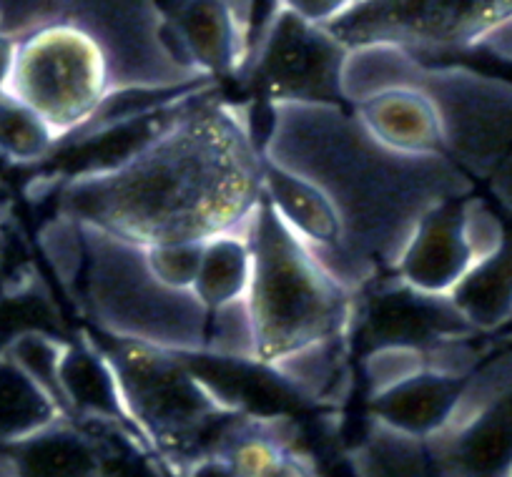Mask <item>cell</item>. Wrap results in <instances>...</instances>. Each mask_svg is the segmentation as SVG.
Here are the masks:
<instances>
[{
	"instance_id": "cell-31",
	"label": "cell",
	"mask_w": 512,
	"mask_h": 477,
	"mask_svg": "<svg viewBox=\"0 0 512 477\" xmlns=\"http://www.w3.org/2000/svg\"><path fill=\"white\" fill-rule=\"evenodd\" d=\"M16 48L18 38L6 31H0V93H6L8 83H11L13 63H16Z\"/></svg>"
},
{
	"instance_id": "cell-23",
	"label": "cell",
	"mask_w": 512,
	"mask_h": 477,
	"mask_svg": "<svg viewBox=\"0 0 512 477\" xmlns=\"http://www.w3.org/2000/svg\"><path fill=\"white\" fill-rule=\"evenodd\" d=\"M204 352L226 357V360L256 362V332L246 297L209 309Z\"/></svg>"
},
{
	"instance_id": "cell-26",
	"label": "cell",
	"mask_w": 512,
	"mask_h": 477,
	"mask_svg": "<svg viewBox=\"0 0 512 477\" xmlns=\"http://www.w3.org/2000/svg\"><path fill=\"white\" fill-rule=\"evenodd\" d=\"M53 324L58 327V319L53 314L46 297H38L36 292H18V297L0 302V357L8 354L11 344L21 334L33 329H46L51 332Z\"/></svg>"
},
{
	"instance_id": "cell-22",
	"label": "cell",
	"mask_w": 512,
	"mask_h": 477,
	"mask_svg": "<svg viewBox=\"0 0 512 477\" xmlns=\"http://www.w3.org/2000/svg\"><path fill=\"white\" fill-rule=\"evenodd\" d=\"M66 344L68 342L58 339L53 332L33 329V332L21 334V337L11 344V349H8V357H11L26 375H31L33 380L61 405V410V362L63 352H66ZM63 415H66V410H63Z\"/></svg>"
},
{
	"instance_id": "cell-28",
	"label": "cell",
	"mask_w": 512,
	"mask_h": 477,
	"mask_svg": "<svg viewBox=\"0 0 512 477\" xmlns=\"http://www.w3.org/2000/svg\"><path fill=\"white\" fill-rule=\"evenodd\" d=\"M53 18H56V0H0V31L16 38Z\"/></svg>"
},
{
	"instance_id": "cell-18",
	"label": "cell",
	"mask_w": 512,
	"mask_h": 477,
	"mask_svg": "<svg viewBox=\"0 0 512 477\" xmlns=\"http://www.w3.org/2000/svg\"><path fill=\"white\" fill-rule=\"evenodd\" d=\"M352 334L319 339L294 349L277 360L274 375L304 402H329L339 397V387L347 382V344Z\"/></svg>"
},
{
	"instance_id": "cell-12",
	"label": "cell",
	"mask_w": 512,
	"mask_h": 477,
	"mask_svg": "<svg viewBox=\"0 0 512 477\" xmlns=\"http://www.w3.org/2000/svg\"><path fill=\"white\" fill-rule=\"evenodd\" d=\"M377 141L402 154H445L435 103L422 88L397 86L349 106Z\"/></svg>"
},
{
	"instance_id": "cell-30",
	"label": "cell",
	"mask_w": 512,
	"mask_h": 477,
	"mask_svg": "<svg viewBox=\"0 0 512 477\" xmlns=\"http://www.w3.org/2000/svg\"><path fill=\"white\" fill-rule=\"evenodd\" d=\"M184 477H239V475H236V470L231 467V462L226 460L224 455L211 452V455H204L199 457V460L191 462V465H186Z\"/></svg>"
},
{
	"instance_id": "cell-8",
	"label": "cell",
	"mask_w": 512,
	"mask_h": 477,
	"mask_svg": "<svg viewBox=\"0 0 512 477\" xmlns=\"http://www.w3.org/2000/svg\"><path fill=\"white\" fill-rule=\"evenodd\" d=\"M512 23V0H354L327 28L347 48L387 43L415 56L485 48Z\"/></svg>"
},
{
	"instance_id": "cell-5",
	"label": "cell",
	"mask_w": 512,
	"mask_h": 477,
	"mask_svg": "<svg viewBox=\"0 0 512 477\" xmlns=\"http://www.w3.org/2000/svg\"><path fill=\"white\" fill-rule=\"evenodd\" d=\"M106 339L108 354L128 420L154 447L184 470L199 457L219 450L226 425L239 410L221 405L184 354L126 339Z\"/></svg>"
},
{
	"instance_id": "cell-21",
	"label": "cell",
	"mask_w": 512,
	"mask_h": 477,
	"mask_svg": "<svg viewBox=\"0 0 512 477\" xmlns=\"http://www.w3.org/2000/svg\"><path fill=\"white\" fill-rule=\"evenodd\" d=\"M61 136L46 118L11 93H0V156L13 164H38L56 154Z\"/></svg>"
},
{
	"instance_id": "cell-4",
	"label": "cell",
	"mask_w": 512,
	"mask_h": 477,
	"mask_svg": "<svg viewBox=\"0 0 512 477\" xmlns=\"http://www.w3.org/2000/svg\"><path fill=\"white\" fill-rule=\"evenodd\" d=\"M81 299L103 337L194 354L206 349L209 309L189 289L161 282L144 244L83 224Z\"/></svg>"
},
{
	"instance_id": "cell-33",
	"label": "cell",
	"mask_w": 512,
	"mask_h": 477,
	"mask_svg": "<svg viewBox=\"0 0 512 477\" xmlns=\"http://www.w3.org/2000/svg\"><path fill=\"white\" fill-rule=\"evenodd\" d=\"M0 477H18L16 460H13V452L8 447H0Z\"/></svg>"
},
{
	"instance_id": "cell-2",
	"label": "cell",
	"mask_w": 512,
	"mask_h": 477,
	"mask_svg": "<svg viewBox=\"0 0 512 477\" xmlns=\"http://www.w3.org/2000/svg\"><path fill=\"white\" fill-rule=\"evenodd\" d=\"M267 161L297 171L337 206L344 242L392 274L422 216L472 194L470 176L445 154L384 146L344 103H269Z\"/></svg>"
},
{
	"instance_id": "cell-34",
	"label": "cell",
	"mask_w": 512,
	"mask_h": 477,
	"mask_svg": "<svg viewBox=\"0 0 512 477\" xmlns=\"http://www.w3.org/2000/svg\"><path fill=\"white\" fill-rule=\"evenodd\" d=\"M510 477H512V475H510Z\"/></svg>"
},
{
	"instance_id": "cell-29",
	"label": "cell",
	"mask_w": 512,
	"mask_h": 477,
	"mask_svg": "<svg viewBox=\"0 0 512 477\" xmlns=\"http://www.w3.org/2000/svg\"><path fill=\"white\" fill-rule=\"evenodd\" d=\"M352 3L354 0H274V11H284L312 26L329 28L349 11Z\"/></svg>"
},
{
	"instance_id": "cell-27",
	"label": "cell",
	"mask_w": 512,
	"mask_h": 477,
	"mask_svg": "<svg viewBox=\"0 0 512 477\" xmlns=\"http://www.w3.org/2000/svg\"><path fill=\"white\" fill-rule=\"evenodd\" d=\"M144 249L149 267L154 269V274L161 282H166L169 287L194 292L196 274H199L201 267V254H204V242H161Z\"/></svg>"
},
{
	"instance_id": "cell-6",
	"label": "cell",
	"mask_w": 512,
	"mask_h": 477,
	"mask_svg": "<svg viewBox=\"0 0 512 477\" xmlns=\"http://www.w3.org/2000/svg\"><path fill=\"white\" fill-rule=\"evenodd\" d=\"M111 88L106 56L76 23L53 18L18 38L6 93L36 108L61 141L96 116Z\"/></svg>"
},
{
	"instance_id": "cell-11",
	"label": "cell",
	"mask_w": 512,
	"mask_h": 477,
	"mask_svg": "<svg viewBox=\"0 0 512 477\" xmlns=\"http://www.w3.org/2000/svg\"><path fill=\"white\" fill-rule=\"evenodd\" d=\"M465 199L445 201L422 216L392 269L400 282L417 292L450 297L480 262L467 234Z\"/></svg>"
},
{
	"instance_id": "cell-16",
	"label": "cell",
	"mask_w": 512,
	"mask_h": 477,
	"mask_svg": "<svg viewBox=\"0 0 512 477\" xmlns=\"http://www.w3.org/2000/svg\"><path fill=\"white\" fill-rule=\"evenodd\" d=\"M8 450L18 477H106L98 440L71 417H61Z\"/></svg>"
},
{
	"instance_id": "cell-19",
	"label": "cell",
	"mask_w": 512,
	"mask_h": 477,
	"mask_svg": "<svg viewBox=\"0 0 512 477\" xmlns=\"http://www.w3.org/2000/svg\"><path fill=\"white\" fill-rule=\"evenodd\" d=\"M249 231H226L204 242L201 267L196 274L194 294L206 309L224 307L246 297L251 284Z\"/></svg>"
},
{
	"instance_id": "cell-9",
	"label": "cell",
	"mask_w": 512,
	"mask_h": 477,
	"mask_svg": "<svg viewBox=\"0 0 512 477\" xmlns=\"http://www.w3.org/2000/svg\"><path fill=\"white\" fill-rule=\"evenodd\" d=\"M435 103L445 156L467 176L490 179L512 151V83L465 66H427L415 81Z\"/></svg>"
},
{
	"instance_id": "cell-14",
	"label": "cell",
	"mask_w": 512,
	"mask_h": 477,
	"mask_svg": "<svg viewBox=\"0 0 512 477\" xmlns=\"http://www.w3.org/2000/svg\"><path fill=\"white\" fill-rule=\"evenodd\" d=\"M262 191L274 214L307 249L344 244V224L337 206L307 176L264 159Z\"/></svg>"
},
{
	"instance_id": "cell-32",
	"label": "cell",
	"mask_w": 512,
	"mask_h": 477,
	"mask_svg": "<svg viewBox=\"0 0 512 477\" xmlns=\"http://www.w3.org/2000/svg\"><path fill=\"white\" fill-rule=\"evenodd\" d=\"M492 179V189H495L497 199L512 211V151L505 161L500 164V169L490 176Z\"/></svg>"
},
{
	"instance_id": "cell-13",
	"label": "cell",
	"mask_w": 512,
	"mask_h": 477,
	"mask_svg": "<svg viewBox=\"0 0 512 477\" xmlns=\"http://www.w3.org/2000/svg\"><path fill=\"white\" fill-rule=\"evenodd\" d=\"M465 380L422 370L372 395V420L417 440H435L450 427Z\"/></svg>"
},
{
	"instance_id": "cell-7",
	"label": "cell",
	"mask_w": 512,
	"mask_h": 477,
	"mask_svg": "<svg viewBox=\"0 0 512 477\" xmlns=\"http://www.w3.org/2000/svg\"><path fill=\"white\" fill-rule=\"evenodd\" d=\"M56 18L81 26L103 51L111 91L209 86L181 51L161 0H56Z\"/></svg>"
},
{
	"instance_id": "cell-1",
	"label": "cell",
	"mask_w": 512,
	"mask_h": 477,
	"mask_svg": "<svg viewBox=\"0 0 512 477\" xmlns=\"http://www.w3.org/2000/svg\"><path fill=\"white\" fill-rule=\"evenodd\" d=\"M209 91L118 164L68 176L58 214L144 247L249 231L264 201L262 146L249 118Z\"/></svg>"
},
{
	"instance_id": "cell-10",
	"label": "cell",
	"mask_w": 512,
	"mask_h": 477,
	"mask_svg": "<svg viewBox=\"0 0 512 477\" xmlns=\"http://www.w3.org/2000/svg\"><path fill=\"white\" fill-rule=\"evenodd\" d=\"M344 58L347 46L327 28L274 11L241 71L267 103H344Z\"/></svg>"
},
{
	"instance_id": "cell-17",
	"label": "cell",
	"mask_w": 512,
	"mask_h": 477,
	"mask_svg": "<svg viewBox=\"0 0 512 477\" xmlns=\"http://www.w3.org/2000/svg\"><path fill=\"white\" fill-rule=\"evenodd\" d=\"M457 312L475 332L495 329L512 319V236L500 249L480 259L450 294Z\"/></svg>"
},
{
	"instance_id": "cell-24",
	"label": "cell",
	"mask_w": 512,
	"mask_h": 477,
	"mask_svg": "<svg viewBox=\"0 0 512 477\" xmlns=\"http://www.w3.org/2000/svg\"><path fill=\"white\" fill-rule=\"evenodd\" d=\"M46 257L51 259L53 269L66 287L78 284L86 262V236H83L81 221L66 214H58L41 234Z\"/></svg>"
},
{
	"instance_id": "cell-20",
	"label": "cell",
	"mask_w": 512,
	"mask_h": 477,
	"mask_svg": "<svg viewBox=\"0 0 512 477\" xmlns=\"http://www.w3.org/2000/svg\"><path fill=\"white\" fill-rule=\"evenodd\" d=\"M63 410L31 375L0 357V447H13L61 420Z\"/></svg>"
},
{
	"instance_id": "cell-25",
	"label": "cell",
	"mask_w": 512,
	"mask_h": 477,
	"mask_svg": "<svg viewBox=\"0 0 512 477\" xmlns=\"http://www.w3.org/2000/svg\"><path fill=\"white\" fill-rule=\"evenodd\" d=\"M422 370H427L425 349L407 347V344L372 347L364 357V380H367L372 395L390 390V387L400 385L407 377L417 375Z\"/></svg>"
},
{
	"instance_id": "cell-15",
	"label": "cell",
	"mask_w": 512,
	"mask_h": 477,
	"mask_svg": "<svg viewBox=\"0 0 512 477\" xmlns=\"http://www.w3.org/2000/svg\"><path fill=\"white\" fill-rule=\"evenodd\" d=\"M61 397L66 417L78 422H126V402L101 344L68 342L61 362Z\"/></svg>"
},
{
	"instance_id": "cell-3",
	"label": "cell",
	"mask_w": 512,
	"mask_h": 477,
	"mask_svg": "<svg viewBox=\"0 0 512 477\" xmlns=\"http://www.w3.org/2000/svg\"><path fill=\"white\" fill-rule=\"evenodd\" d=\"M251 284L246 292L256 332V362L274 365L304 344L352 334L357 297L319 267L307 247L262 201L249 226Z\"/></svg>"
}]
</instances>
